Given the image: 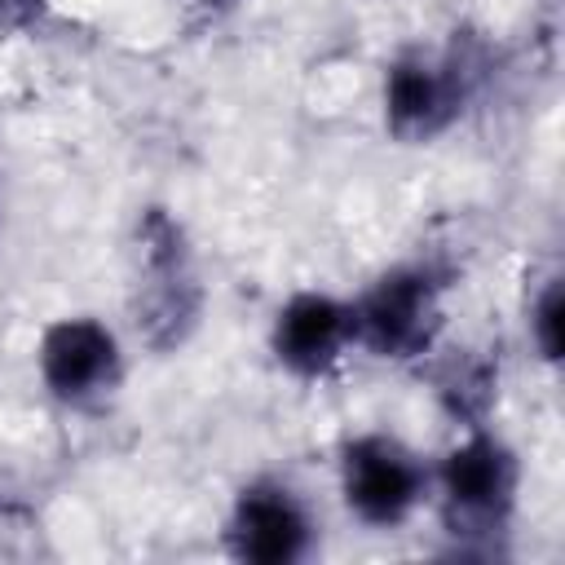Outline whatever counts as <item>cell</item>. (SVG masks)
Listing matches in <instances>:
<instances>
[{
    "label": "cell",
    "mask_w": 565,
    "mask_h": 565,
    "mask_svg": "<svg viewBox=\"0 0 565 565\" xmlns=\"http://www.w3.org/2000/svg\"><path fill=\"white\" fill-rule=\"evenodd\" d=\"M353 340V313L335 296L300 291L274 318V358L296 375H322Z\"/></svg>",
    "instance_id": "8992f818"
},
{
    "label": "cell",
    "mask_w": 565,
    "mask_h": 565,
    "mask_svg": "<svg viewBox=\"0 0 565 565\" xmlns=\"http://www.w3.org/2000/svg\"><path fill=\"white\" fill-rule=\"evenodd\" d=\"M40 380L53 397L84 406L119 380V340L97 318H62L40 340Z\"/></svg>",
    "instance_id": "5b68a950"
},
{
    "label": "cell",
    "mask_w": 565,
    "mask_h": 565,
    "mask_svg": "<svg viewBox=\"0 0 565 565\" xmlns=\"http://www.w3.org/2000/svg\"><path fill=\"white\" fill-rule=\"evenodd\" d=\"M534 340H539L543 358H556V349H561V287L556 282L543 291V300L534 309Z\"/></svg>",
    "instance_id": "ba28073f"
},
{
    "label": "cell",
    "mask_w": 565,
    "mask_h": 565,
    "mask_svg": "<svg viewBox=\"0 0 565 565\" xmlns=\"http://www.w3.org/2000/svg\"><path fill=\"white\" fill-rule=\"evenodd\" d=\"M230 552L252 565H291L313 547V516L282 481H252L238 490L230 525Z\"/></svg>",
    "instance_id": "277c9868"
},
{
    "label": "cell",
    "mask_w": 565,
    "mask_h": 565,
    "mask_svg": "<svg viewBox=\"0 0 565 565\" xmlns=\"http://www.w3.org/2000/svg\"><path fill=\"white\" fill-rule=\"evenodd\" d=\"M384 110L393 132L428 137L459 110V79L450 75V66H437L428 57H406L384 79Z\"/></svg>",
    "instance_id": "52a82bcc"
},
{
    "label": "cell",
    "mask_w": 565,
    "mask_h": 565,
    "mask_svg": "<svg viewBox=\"0 0 565 565\" xmlns=\"http://www.w3.org/2000/svg\"><path fill=\"white\" fill-rule=\"evenodd\" d=\"M437 486H441V508L455 534L494 530L508 521L512 490H516V463L494 437L472 433L441 459Z\"/></svg>",
    "instance_id": "3957f363"
},
{
    "label": "cell",
    "mask_w": 565,
    "mask_h": 565,
    "mask_svg": "<svg viewBox=\"0 0 565 565\" xmlns=\"http://www.w3.org/2000/svg\"><path fill=\"white\" fill-rule=\"evenodd\" d=\"M437 278L419 265L384 274L353 313V340L366 344L375 358H415L428 349L437 331Z\"/></svg>",
    "instance_id": "7a4b0ae2"
},
{
    "label": "cell",
    "mask_w": 565,
    "mask_h": 565,
    "mask_svg": "<svg viewBox=\"0 0 565 565\" xmlns=\"http://www.w3.org/2000/svg\"><path fill=\"white\" fill-rule=\"evenodd\" d=\"M340 494L344 508L375 530L402 525L428 494L424 463L393 437H353L340 455Z\"/></svg>",
    "instance_id": "6da1fadb"
}]
</instances>
